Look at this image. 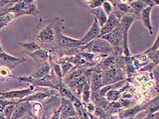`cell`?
<instances>
[{
  "label": "cell",
  "mask_w": 159,
  "mask_h": 119,
  "mask_svg": "<svg viewBox=\"0 0 159 119\" xmlns=\"http://www.w3.org/2000/svg\"><path fill=\"white\" fill-rule=\"evenodd\" d=\"M82 50H85L89 53H94L100 55H109L113 52L114 50L109 42L102 39L98 37L91 42L82 46Z\"/></svg>",
  "instance_id": "6da1fadb"
},
{
  "label": "cell",
  "mask_w": 159,
  "mask_h": 119,
  "mask_svg": "<svg viewBox=\"0 0 159 119\" xmlns=\"http://www.w3.org/2000/svg\"><path fill=\"white\" fill-rule=\"evenodd\" d=\"M42 109L41 105L39 103H36L34 104L33 110H34V114L35 116H38L40 114V112Z\"/></svg>",
  "instance_id": "f546056e"
},
{
  "label": "cell",
  "mask_w": 159,
  "mask_h": 119,
  "mask_svg": "<svg viewBox=\"0 0 159 119\" xmlns=\"http://www.w3.org/2000/svg\"><path fill=\"white\" fill-rule=\"evenodd\" d=\"M101 7L107 15H109L110 14L112 13L113 6L109 1H104Z\"/></svg>",
  "instance_id": "d4e9b609"
},
{
  "label": "cell",
  "mask_w": 159,
  "mask_h": 119,
  "mask_svg": "<svg viewBox=\"0 0 159 119\" xmlns=\"http://www.w3.org/2000/svg\"><path fill=\"white\" fill-rule=\"evenodd\" d=\"M90 12L94 15V18L98 23L99 26L102 28L105 23L107 22L108 19V15L104 12L102 7L91 9Z\"/></svg>",
  "instance_id": "8fae6325"
},
{
  "label": "cell",
  "mask_w": 159,
  "mask_h": 119,
  "mask_svg": "<svg viewBox=\"0 0 159 119\" xmlns=\"http://www.w3.org/2000/svg\"><path fill=\"white\" fill-rule=\"evenodd\" d=\"M143 119H154V115L148 114L147 117H145V118Z\"/></svg>",
  "instance_id": "8d00e7d4"
},
{
  "label": "cell",
  "mask_w": 159,
  "mask_h": 119,
  "mask_svg": "<svg viewBox=\"0 0 159 119\" xmlns=\"http://www.w3.org/2000/svg\"><path fill=\"white\" fill-rule=\"evenodd\" d=\"M116 61V57L112 56V57H108L106 59L104 60L103 63H104V66L111 68L115 64Z\"/></svg>",
  "instance_id": "4316f807"
},
{
  "label": "cell",
  "mask_w": 159,
  "mask_h": 119,
  "mask_svg": "<svg viewBox=\"0 0 159 119\" xmlns=\"http://www.w3.org/2000/svg\"><path fill=\"white\" fill-rule=\"evenodd\" d=\"M53 67H54V71L55 72L56 74L58 76V77L60 78V79H61L63 73H62V70L60 66V65L58 64H54L53 65Z\"/></svg>",
  "instance_id": "f1b7e54d"
},
{
  "label": "cell",
  "mask_w": 159,
  "mask_h": 119,
  "mask_svg": "<svg viewBox=\"0 0 159 119\" xmlns=\"http://www.w3.org/2000/svg\"><path fill=\"white\" fill-rule=\"evenodd\" d=\"M30 105L29 103H25L20 104L16 108L11 119H19L26 114L27 112L29 111Z\"/></svg>",
  "instance_id": "5bb4252c"
},
{
  "label": "cell",
  "mask_w": 159,
  "mask_h": 119,
  "mask_svg": "<svg viewBox=\"0 0 159 119\" xmlns=\"http://www.w3.org/2000/svg\"><path fill=\"white\" fill-rule=\"evenodd\" d=\"M158 99H159L158 97H157L156 98V99L152 102L149 105V106L147 107V111L149 113V114H152L153 112H155L158 111V109H159V100H158Z\"/></svg>",
  "instance_id": "603a6c76"
},
{
  "label": "cell",
  "mask_w": 159,
  "mask_h": 119,
  "mask_svg": "<svg viewBox=\"0 0 159 119\" xmlns=\"http://www.w3.org/2000/svg\"><path fill=\"white\" fill-rule=\"evenodd\" d=\"M121 96V94L117 91L116 90H110L106 94V98L110 101H117L120 97Z\"/></svg>",
  "instance_id": "7402d4cb"
},
{
  "label": "cell",
  "mask_w": 159,
  "mask_h": 119,
  "mask_svg": "<svg viewBox=\"0 0 159 119\" xmlns=\"http://www.w3.org/2000/svg\"><path fill=\"white\" fill-rule=\"evenodd\" d=\"M135 18L130 16H125L121 20V22L120 23V26L122 30L123 33V49L125 54L126 56H130V54L128 47V30L134 22Z\"/></svg>",
  "instance_id": "3957f363"
},
{
  "label": "cell",
  "mask_w": 159,
  "mask_h": 119,
  "mask_svg": "<svg viewBox=\"0 0 159 119\" xmlns=\"http://www.w3.org/2000/svg\"><path fill=\"white\" fill-rule=\"evenodd\" d=\"M102 74L100 72H96L92 75L91 89L96 91L102 86Z\"/></svg>",
  "instance_id": "4fadbf2b"
},
{
  "label": "cell",
  "mask_w": 159,
  "mask_h": 119,
  "mask_svg": "<svg viewBox=\"0 0 159 119\" xmlns=\"http://www.w3.org/2000/svg\"><path fill=\"white\" fill-rule=\"evenodd\" d=\"M61 119H80V117L76 116H73V117H69L67 118H61Z\"/></svg>",
  "instance_id": "d590c367"
},
{
  "label": "cell",
  "mask_w": 159,
  "mask_h": 119,
  "mask_svg": "<svg viewBox=\"0 0 159 119\" xmlns=\"http://www.w3.org/2000/svg\"><path fill=\"white\" fill-rule=\"evenodd\" d=\"M87 2L89 7L91 9H94L96 8L100 7L102 6L104 1H99V0H95V1H85Z\"/></svg>",
  "instance_id": "484cf974"
},
{
  "label": "cell",
  "mask_w": 159,
  "mask_h": 119,
  "mask_svg": "<svg viewBox=\"0 0 159 119\" xmlns=\"http://www.w3.org/2000/svg\"><path fill=\"white\" fill-rule=\"evenodd\" d=\"M100 37L107 41L117 52H121V50H123V33L120 24L113 32Z\"/></svg>",
  "instance_id": "7a4b0ae2"
},
{
  "label": "cell",
  "mask_w": 159,
  "mask_h": 119,
  "mask_svg": "<svg viewBox=\"0 0 159 119\" xmlns=\"http://www.w3.org/2000/svg\"><path fill=\"white\" fill-rule=\"evenodd\" d=\"M44 42H51L55 40V31L50 25H47L41 30L38 36Z\"/></svg>",
  "instance_id": "9c48e42d"
},
{
  "label": "cell",
  "mask_w": 159,
  "mask_h": 119,
  "mask_svg": "<svg viewBox=\"0 0 159 119\" xmlns=\"http://www.w3.org/2000/svg\"><path fill=\"white\" fill-rule=\"evenodd\" d=\"M58 90L60 92L61 95L63 96V98L67 99L74 103L80 102L79 100L74 96L72 92L70 90V89H69L65 85L63 84L62 83H60L58 85Z\"/></svg>",
  "instance_id": "7c38bea8"
},
{
  "label": "cell",
  "mask_w": 159,
  "mask_h": 119,
  "mask_svg": "<svg viewBox=\"0 0 159 119\" xmlns=\"http://www.w3.org/2000/svg\"><path fill=\"white\" fill-rule=\"evenodd\" d=\"M116 6L119 11L121 13H126V14H134V13L135 14L133 9L130 7L129 4H128L123 3V2H117Z\"/></svg>",
  "instance_id": "d6986e66"
},
{
  "label": "cell",
  "mask_w": 159,
  "mask_h": 119,
  "mask_svg": "<svg viewBox=\"0 0 159 119\" xmlns=\"http://www.w3.org/2000/svg\"><path fill=\"white\" fill-rule=\"evenodd\" d=\"M77 113L75 110L74 105L72 101L63 98L61 105V118H67L69 117L76 116Z\"/></svg>",
  "instance_id": "ba28073f"
},
{
  "label": "cell",
  "mask_w": 159,
  "mask_h": 119,
  "mask_svg": "<svg viewBox=\"0 0 159 119\" xmlns=\"http://www.w3.org/2000/svg\"><path fill=\"white\" fill-rule=\"evenodd\" d=\"M129 6L135 11V15H138L144 8L145 3L143 1H133L129 3Z\"/></svg>",
  "instance_id": "e0dca14e"
},
{
  "label": "cell",
  "mask_w": 159,
  "mask_h": 119,
  "mask_svg": "<svg viewBox=\"0 0 159 119\" xmlns=\"http://www.w3.org/2000/svg\"><path fill=\"white\" fill-rule=\"evenodd\" d=\"M143 108L141 107H136L130 109H128L120 113V117L125 118V119L131 117H133L134 115H135L138 112L141 111V110H143Z\"/></svg>",
  "instance_id": "ac0fdd59"
},
{
  "label": "cell",
  "mask_w": 159,
  "mask_h": 119,
  "mask_svg": "<svg viewBox=\"0 0 159 119\" xmlns=\"http://www.w3.org/2000/svg\"><path fill=\"white\" fill-rule=\"evenodd\" d=\"M19 119H35L34 117H33L32 116L28 115V114H25V116H23L22 117Z\"/></svg>",
  "instance_id": "e575fe53"
},
{
  "label": "cell",
  "mask_w": 159,
  "mask_h": 119,
  "mask_svg": "<svg viewBox=\"0 0 159 119\" xmlns=\"http://www.w3.org/2000/svg\"><path fill=\"white\" fill-rule=\"evenodd\" d=\"M50 71V66L47 62H44L43 64L39 67L33 75L36 78H40L45 76L49 73Z\"/></svg>",
  "instance_id": "2e32d148"
},
{
  "label": "cell",
  "mask_w": 159,
  "mask_h": 119,
  "mask_svg": "<svg viewBox=\"0 0 159 119\" xmlns=\"http://www.w3.org/2000/svg\"><path fill=\"white\" fill-rule=\"evenodd\" d=\"M50 96V94L48 92H38L32 96L29 97V98L26 99V100H30V101H39L42 100L46 97Z\"/></svg>",
  "instance_id": "cb8c5ba5"
},
{
  "label": "cell",
  "mask_w": 159,
  "mask_h": 119,
  "mask_svg": "<svg viewBox=\"0 0 159 119\" xmlns=\"http://www.w3.org/2000/svg\"><path fill=\"white\" fill-rule=\"evenodd\" d=\"M120 18L113 13L109 15L107 22L104 26L101 28L100 35L98 37L108 34L116 29L120 24Z\"/></svg>",
  "instance_id": "8992f818"
},
{
  "label": "cell",
  "mask_w": 159,
  "mask_h": 119,
  "mask_svg": "<svg viewBox=\"0 0 159 119\" xmlns=\"http://www.w3.org/2000/svg\"><path fill=\"white\" fill-rule=\"evenodd\" d=\"M2 49H1V46H0V52H2Z\"/></svg>",
  "instance_id": "74e56055"
},
{
  "label": "cell",
  "mask_w": 159,
  "mask_h": 119,
  "mask_svg": "<svg viewBox=\"0 0 159 119\" xmlns=\"http://www.w3.org/2000/svg\"><path fill=\"white\" fill-rule=\"evenodd\" d=\"M152 6H146L141 12V17L145 27L148 30L150 35L153 34V28L151 22Z\"/></svg>",
  "instance_id": "30bf717a"
},
{
  "label": "cell",
  "mask_w": 159,
  "mask_h": 119,
  "mask_svg": "<svg viewBox=\"0 0 159 119\" xmlns=\"http://www.w3.org/2000/svg\"><path fill=\"white\" fill-rule=\"evenodd\" d=\"M90 86L89 84L86 82L82 89V98L83 101L85 103H88L90 96Z\"/></svg>",
  "instance_id": "44dd1931"
},
{
  "label": "cell",
  "mask_w": 159,
  "mask_h": 119,
  "mask_svg": "<svg viewBox=\"0 0 159 119\" xmlns=\"http://www.w3.org/2000/svg\"><path fill=\"white\" fill-rule=\"evenodd\" d=\"M15 108L13 105H10L7 107L5 111H4V115L6 116V117L7 119H10L11 118V116L12 114V113L14 112Z\"/></svg>",
  "instance_id": "83f0119b"
},
{
  "label": "cell",
  "mask_w": 159,
  "mask_h": 119,
  "mask_svg": "<svg viewBox=\"0 0 159 119\" xmlns=\"http://www.w3.org/2000/svg\"><path fill=\"white\" fill-rule=\"evenodd\" d=\"M87 108L88 111L90 112H93L94 111V107L93 104L91 103H87Z\"/></svg>",
  "instance_id": "836d02e7"
},
{
  "label": "cell",
  "mask_w": 159,
  "mask_h": 119,
  "mask_svg": "<svg viewBox=\"0 0 159 119\" xmlns=\"http://www.w3.org/2000/svg\"><path fill=\"white\" fill-rule=\"evenodd\" d=\"M123 76L124 74L121 69L112 67L106 72V74H102V83L107 82L110 84L117 82L122 79L121 78H123Z\"/></svg>",
  "instance_id": "52a82bcc"
},
{
  "label": "cell",
  "mask_w": 159,
  "mask_h": 119,
  "mask_svg": "<svg viewBox=\"0 0 159 119\" xmlns=\"http://www.w3.org/2000/svg\"><path fill=\"white\" fill-rule=\"evenodd\" d=\"M72 67V64L69 63L68 61L66 62L65 63H63L62 64V69H63V72L62 73H67Z\"/></svg>",
  "instance_id": "4dcf8cb0"
},
{
  "label": "cell",
  "mask_w": 159,
  "mask_h": 119,
  "mask_svg": "<svg viewBox=\"0 0 159 119\" xmlns=\"http://www.w3.org/2000/svg\"><path fill=\"white\" fill-rule=\"evenodd\" d=\"M30 55L32 59L39 62H46L49 58V53L44 50H39L35 52H32Z\"/></svg>",
  "instance_id": "9a60e30c"
},
{
  "label": "cell",
  "mask_w": 159,
  "mask_h": 119,
  "mask_svg": "<svg viewBox=\"0 0 159 119\" xmlns=\"http://www.w3.org/2000/svg\"><path fill=\"white\" fill-rule=\"evenodd\" d=\"M94 22L90 29L84 35V37L80 39L81 46H84L91 42L96 38L99 37L101 32V28L98 24L97 20L94 18Z\"/></svg>",
  "instance_id": "277c9868"
},
{
  "label": "cell",
  "mask_w": 159,
  "mask_h": 119,
  "mask_svg": "<svg viewBox=\"0 0 159 119\" xmlns=\"http://www.w3.org/2000/svg\"><path fill=\"white\" fill-rule=\"evenodd\" d=\"M60 116H61V107L58 108L57 111H56L55 112V113L52 114V116L51 117L50 119H60Z\"/></svg>",
  "instance_id": "1f68e13d"
},
{
  "label": "cell",
  "mask_w": 159,
  "mask_h": 119,
  "mask_svg": "<svg viewBox=\"0 0 159 119\" xmlns=\"http://www.w3.org/2000/svg\"><path fill=\"white\" fill-rule=\"evenodd\" d=\"M24 48H25L27 51L29 52H34L39 50L41 47L36 44L35 42H25L20 44Z\"/></svg>",
  "instance_id": "ffe728a7"
},
{
  "label": "cell",
  "mask_w": 159,
  "mask_h": 119,
  "mask_svg": "<svg viewBox=\"0 0 159 119\" xmlns=\"http://www.w3.org/2000/svg\"><path fill=\"white\" fill-rule=\"evenodd\" d=\"M0 74L2 76H7L8 75V71L7 70V68H2L0 69Z\"/></svg>",
  "instance_id": "d6a6232c"
},
{
  "label": "cell",
  "mask_w": 159,
  "mask_h": 119,
  "mask_svg": "<svg viewBox=\"0 0 159 119\" xmlns=\"http://www.w3.org/2000/svg\"><path fill=\"white\" fill-rule=\"evenodd\" d=\"M55 38L59 45L68 48H76L81 46L80 39H75L63 35L61 31L57 28L55 31Z\"/></svg>",
  "instance_id": "5b68a950"
}]
</instances>
